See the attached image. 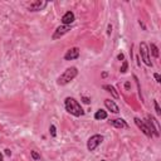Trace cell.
I'll return each instance as SVG.
<instances>
[{
    "mask_svg": "<svg viewBox=\"0 0 161 161\" xmlns=\"http://www.w3.org/2000/svg\"><path fill=\"white\" fill-rule=\"evenodd\" d=\"M102 161H106V160H102Z\"/></svg>",
    "mask_w": 161,
    "mask_h": 161,
    "instance_id": "obj_27",
    "label": "cell"
},
{
    "mask_svg": "<svg viewBox=\"0 0 161 161\" xmlns=\"http://www.w3.org/2000/svg\"><path fill=\"white\" fill-rule=\"evenodd\" d=\"M149 53H150V51H149L147 44H146L145 42L140 43V54H141V57H142V60H144V63H145L146 66L150 67V66H152V63H151V60H150Z\"/></svg>",
    "mask_w": 161,
    "mask_h": 161,
    "instance_id": "obj_4",
    "label": "cell"
},
{
    "mask_svg": "<svg viewBox=\"0 0 161 161\" xmlns=\"http://www.w3.org/2000/svg\"><path fill=\"white\" fill-rule=\"evenodd\" d=\"M127 67H128L127 60H123L122 62V66H121V73H126V71H127Z\"/></svg>",
    "mask_w": 161,
    "mask_h": 161,
    "instance_id": "obj_16",
    "label": "cell"
},
{
    "mask_svg": "<svg viewBox=\"0 0 161 161\" xmlns=\"http://www.w3.org/2000/svg\"><path fill=\"white\" fill-rule=\"evenodd\" d=\"M69 30H71V26H69V25H60V26H58L57 29H55L54 34L52 36V39L53 40H57V39L62 38L64 34H67Z\"/></svg>",
    "mask_w": 161,
    "mask_h": 161,
    "instance_id": "obj_6",
    "label": "cell"
},
{
    "mask_svg": "<svg viewBox=\"0 0 161 161\" xmlns=\"http://www.w3.org/2000/svg\"><path fill=\"white\" fill-rule=\"evenodd\" d=\"M5 153H6L8 156H10V155H11V151H10L9 149H6V150H5Z\"/></svg>",
    "mask_w": 161,
    "mask_h": 161,
    "instance_id": "obj_23",
    "label": "cell"
},
{
    "mask_svg": "<svg viewBox=\"0 0 161 161\" xmlns=\"http://www.w3.org/2000/svg\"><path fill=\"white\" fill-rule=\"evenodd\" d=\"M94 118L96 120H104V118H107V112L103 110H98L94 113Z\"/></svg>",
    "mask_w": 161,
    "mask_h": 161,
    "instance_id": "obj_14",
    "label": "cell"
},
{
    "mask_svg": "<svg viewBox=\"0 0 161 161\" xmlns=\"http://www.w3.org/2000/svg\"><path fill=\"white\" fill-rule=\"evenodd\" d=\"M49 132H51V135L53 137L57 136V130H55V126L54 125H51V127H49Z\"/></svg>",
    "mask_w": 161,
    "mask_h": 161,
    "instance_id": "obj_17",
    "label": "cell"
},
{
    "mask_svg": "<svg viewBox=\"0 0 161 161\" xmlns=\"http://www.w3.org/2000/svg\"><path fill=\"white\" fill-rule=\"evenodd\" d=\"M111 122V125H113L115 127H117V128H127L128 127V125L126 123L122 118H116V120H111L110 121Z\"/></svg>",
    "mask_w": 161,
    "mask_h": 161,
    "instance_id": "obj_12",
    "label": "cell"
},
{
    "mask_svg": "<svg viewBox=\"0 0 161 161\" xmlns=\"http://www.w3.org/2000/svg\"><path fill=\"white\" fill-rule=\"evenodd\" d=\"M111 32H112V26H111V24H110V25H108V30H107V33L111 34Z\"/></svg>",
    "mask_w": 161,
    "mask_h": 161,
    "instance_id": "obj_24",
    "label": "cell"
},
{
    "mask_svg": "<svg viewBox=\"0 0 161 161\" xmlns=\"http://www.w3.org/2000/svg\"><path fill=\"white\" fill-rule=\"evenodd\" d=\"M64 106H66V110L69 112V113L76 116V117H79L82 115H85V111H83V108L81 107V104L77 102L74 98H72V97H68V98H66Z\"/></svg>",
    "mask_w": 161,
    "mask_h": 161,
    "instance_id": "obj_1",
    "label": "cell"
},
{
    "mask_svg": "<svg viewBox=\"0 0 161 161\" xmlns=\"http://www.w3.org/2000/svg\"><path fill=\"white\" fill-rule=\"evenodd\" d=\"M150 49H151V53H152L153 57L159 58V48H157L155 44H151V45H150Z\"/></svg>",
    "mask_w": 161,
    "mask_h": 161,
    "instance_id": "obj_15",
    "label": "cell"
},
{
    "mask_svg": "<svg viewBox=\"0 0 161 161\" xmlns=\"http://www.w3.org/2000/svg\"><path fill=\"white\" fill-rule=\"evenodd\" d=\"M32 157L34 160H40V155L37 152V151H32Z\"/></svg>",
    "mask_w": 161,
    "mask_h": 161,
    "instance_id": "obj_19",
    "label": "cell"
},
{
    "mask_svg": "<svg viewBox=\"0 0 161 161\" xmlns=\"http://www.w3.org/2000/svg\"><path fill=\"white\" fill-rule=\"evenodd\" d=\"M147 123L150 126V131H151V134H155V136H160V125L159 122L153 118L152 116H147Z\"/></svg>",
    "mask_w": 161,
    "mask_h": 161,
    "instance_id": "obj_5",
    "label": "cell"
},
{
    "mask_svg": "<svg viewBox=\"0 0 161 161\" xmlns=\"http://www.w3.org/2000/svg\"><path fill=\"white\" fill-rule=\"evenodd\" d=\"M153 77H155V79H156V82H161V77H160V74L159 73H155V74H153Z\"/></svg>",
    "mask_w": 161,
    "mask_h": 161,
    "instance_id": "obj_20",
    "label": "cell"
},
{
    "mask_svg": "<svg viewBox=\"0 0 161 161\" xmlns=\"http://www.w3.org/2000/svg\"><path fill=\"white\" fill-rule=\"evenodd\" d=\"M135 123L137 125V127L140 128V130H141L142 132H144V134L146 135V136H147V137H151L152 136V134H151V131H150V128H149V126H146L141 120H140V118H135Z\"/></svg>",
    "mask_w": 161,
    "mask_h": 161,
    "instance_id": "obj_9",
    "label": "cell"
},
{
    "mask_svg": "<svg viewBox=\"0 0 161 161\" xmlns=\"http://www.w3.org/2000/svg\"><path fill=\"white\" fill-rule=\"evenodd\" d=\"M103 141V136L102 135H93L91 136L88 142H87V149L89 151H94L97 149V146L101 145V142Z\"/></svg>",
    "mask_w": 161,
    "mask_h": 161,
    "instance_id": "obj_3",
    "label": "cell"
},
{
    "mask_svg": "<svg viewBox=\"0 0 161 161\" xmlns=\"http://www.w3.org/2000/svg\"><path fill=\"white\" fill-rule=\"evenodd\" d=\"M125 87H126V89H128V88H130V82H126V85H125Z\"/></svg>",
    "mask_w": 161,
    "mask_h": 161,
    "instance_id": "obj_25",
    "label": "cell"
},
{
    "mask_svg": "<svg viewBox=\"0 0 161 161\" xmlns=\"http://www.w3.org/2000/svg\"><path fill=\"white\" fill-rule=\"evenodd\" d=\"M82 101L85 102V103H87V104H89V102H91V100L87 98V97H82Z\"/></svg>",
    "mask_w": 161,
    "mask_h": 161,
    "instance_id": "obj_21",
    "label": "cell"
},
{
    "mask_svg": "<svg viewBox=\"0 0 161 161\" xmlns=\"http://www.w3.org/2000/svg\"><path fill=\"white\" fill-rule=\"evenodd\" d=\"M77 74H78V71H77L76 67H71V68H67L64 72H63V74L58 78V85L60 86H66L68 85L71 81H73Z\"/></svg>",
    "mask_w": 161,
    "mask_h": 161,
    "instance_id": "obj_2",
    "label": "cell"
},
{
    "mask_svg": "<svg viewBox=\"0 0 161 161\" xmlns=\"http://www.w3.org/2000/svg\"><path fill=\"white\" fill-rule=\"evenodd\" d=\"M104 104H106V107L111 111V112H113V113H118L120 112V108H118V106L113 102V101H111V100H104Z\"/></svg>",
    "mask_w": 161,
    "mask_h": 161,
    "instance_id": "obj_11",
    "label": "cell"
},
{
    "mask_svg": "<svg viewBox=\"0 0 161 161\" xmlns=\"http://www.w3.org/2000/svg\"><path fill=\"white\" fill-rule=\"evenodd\" d=\"M47 2H43V0H36V2L30 3L29 5H28V9H29L30 11H38V10H42L44 9L47 6Z\"/></svg>",
    "mask_w": 161,
    "mask_h": 161,
    "instance_id": "obj_7",
    "label": "cell"
},
{
    "mask_svg": "<svg viewBox=\"0 0 161 161\" xmlns=\"http://www.w3.org/2000/svg\"><path fill=\"white\" fill-rule=\"evenodd\" d=\"M0 161H3V153L0 152Z\"/></svg>",
    "mask_w": 161,
    "mask_h": 161,
    "instance_id": "obj_26",
    "label": "cell"
},
{
    "mask_svg": "<svg viewBox=\"0 0 161 161\" xmlns=\"http://www.w3.org/2000/svg\"><path fill=\"white\" fill-rule=\"evenodd\" d=\"M103 89H106L107 92H110V93L112 94V97H113V98H118V97H120L113 86H111V85H104V86H103Z\"/></svg>",
    "mask_w": 161,
    "mask_h": 161,
    "instance_id": "obj_13",
    "label": "cell"
},
{
    "mask_svg": "<svg viewBox=\"0 0 161 161\" xmlns=\"http://www.w3.org/2000/svg\"><path fill=\"white\" fill-rule=\"evenodd\" d=\"M153 106H155V111H156V113H157V115H161V108H160V106H159L157 101H153Z\"/></svg>",
    "mask_w": 161,
    "mask_h": 161,
    "instance_id": "obj_18",
    "label": "cell"
},
{
    "mask_svg": "<svg viewBox=\"0 0 161 161\" xmlns=\"http://www.w3.org/2000/svg\"><path fill=\"white\" fill-rule=\"evenodd\" d=\"M125 58V55H123V53H120V54H118L117 55V59H120V60H122Z\"/></svg>",
    "mask_w": 161,
    "mask_h": 161,
    "instance_id": "obj_22",
    "label": "cell"
},
{
    "mask_svg": "<svg viewBox=\"0 0 161 161\" xmlns=\"http://www.w3.org/2000/svg\"><path fill=\"white\" fill-rule=\"evenodd\" d=\"M74 22V14L72 11H67L64 15L62 17V23L63 25H71Z\"/></svg>",
    "mask_w": 161,
    "mask_h": 161,
    "instance_id": "obj_10",
    "label": "cell"
},
{
    "mask_svg": "<svg viewBox=\"0 0 161 161\" xmlns=\"http://www.w3.org/2000/svg\"><path fill=\"white\" fill-rule=\"evenodd\" d=\"M79 57V48H71L69 51H67V53L64 54V59L66 60H73V59H77Z\"/></svg>",
    "mask_w": 161,
    "mask_h": 161,
    "instance_id": "obj_8",
    "label": "cell"
}]
</instances>
